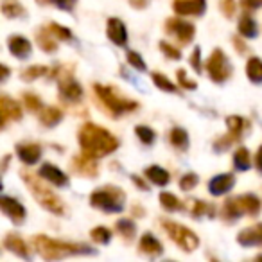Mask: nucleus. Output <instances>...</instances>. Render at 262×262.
<instances>
[{
    "instance_id": "f257e3e1",
    "label": "nucleus",
    "mask_w": 262,
    "mask_h": 262,
    "mask_svg": "<svg viewBox=\"0 0 262 262\" xmlns=\"http://www.w3.org/2000/svg\"><path fill=\"white\" fill-rule=\"evenodd\" d=\"M77 139H79L81 151L94 158L108 157V155H112L119 147V140L106 127H101L94 122L83 124Z\"/></svg>"
},
{
    "instance_id": "f03ea898",
    "label": "nucleus",
    "mask_w": 262,
    "mask_h": 262,
    "mask_svg": "<svg viewBox=\"0 0 262 262\" xmlns=\"http://www.w3.org/2000/svg\"><path fill=\"white\" fill-rule=\"evenodd\" d=\"M33 248L45 260H58V258H65L70 257V255L94 253V250H90V246L76 244V243H65V241H56L47 235L33 237Z\"/></svg>"
},
{
    "instance_id": "7ed1b4c3",
    "label": "nucleus",
    "mask_w": 262,
    "mask_h": 262,
    "mask_svg": "<svg viewBox=\"0 0 262 262\" xmlns=\"http://www.w3.org/2000/svg\"><path fill=\"white\" fill-rule=\"evenodd\" d=\"M20 176H22V180L27 183V187H29L31 192H33L34 200L40 203L41 208H45V210H49L51 214H56V215H61L63 212H65L63 201L59 200L49 187H45L43 183H41V180H43L41 176L29 174V172H26V171L20 172Z\"/></svg>"
},
{
    "instance_id": "20e7f679",
    "label": "nucleus",
    "mask_w": 262,
    "mask_h": 262,
    "mask_svg": "<svg viewBox=\"0 0 262 262\" xmlns=\"http://www.w3.org/2000/svg\"><path fill=\"white\" fill-rule=\"evenodd\" d=\"M115 90L117 88H110V86H104V84H99V83L94 84L95 95H97L99 101L102 102V106H104L113 117H119V115H122V113L133 112V110L139 108V102L122 97V95L117 94Z\"/></svg>"
},
{
    "instance_id": "39448f33",
    "label": "nucleus",
    "mask_w": 262,
    "mask_h": 262,
    "mask_svg": "<svg viewBox=\"0 0 262 262\" xmlns=\"http://www.w3.org/2000/svg\"><path fill=\"white\" fill-rule=\"evenodd\" d=\"M90 205L102 212H108V214L122 212L124 205H126V194L119 187H112V185L102 187V189H95L90 194Z\"/></svg>"
},
{
    "instance_id": "423d86ee",
    "label": "nucleus",
    "mask_w": 262,
    "mask_h": 262,
    "mask_svg": "<svg viewBox=\"0 0 262 262\" xmlns=\"http://www.w3.org/2000/svg\"><path fill=\"white\" fill-rule=\"evenodd\" d=\"M162 226L167 232V235L171 237V241H174L183 251H194L200 246L198 235L190 228H187V226L178 225V223H172V221H162Z\"/></svg>"
},
{
    "instance_id": "0eeeda50",
    "label": "nucleus",
    "mask_w": 262,
    "mask_h": 262,
    "mask_svg": "<svg viewBox=\"0 0 262 262\" xmlns=\"http://www.w3.org/2000/svg\"><path fill=\"white\" fill-rule=\"evenodd\" d=\"M207 70L210 79L215 81V83H225L232 76V65H230L228 58H226V54L221 49H215L210 54V58L207 61Z\"/></svg>"
},
{
    "instance_id": "6e6552de",
    "label": "nucleus",
    "mask_w": 262,
    "mask_h": 262,
    "mask_svg": "<svg viewBox=\"0 0 262 262\" xmlns=\"http://www.w3.org/2000/svg\"><path fill=\"white\" fill-rule=\"evenodd\" d=\"M165 29H167L169 34H172L174 38H178L180 43L187 45L194 40V34H196V29H194L192 24L185 22V20L180 18H169L165 22Z\"/></svg>"
},
{
    "instance_id": "1a4fd4ad",
    "label": "nucleus",
    "mask_w": 262,
    "mask_h": 262,
    "mask_svg": "<svg viewBox=\"0 0 262 262\" xmlns=\"http://www.w3.org/2000/svg\"><path fill=\"white\" fill-rule=\"evenodd\" d=\"M58 86H59V95H61L65 101L69 102H79L83 97V88L81 84L74 79L70 74H61L58 79Z\"/></svg>"
},
{
    "instance_id": "9d476101",
    "label": "nucleus",
    "mask_w": 262,
    "mask_h": 262,
    "mask_svg": "<svg viewBox=\"0 0 262 262\" xmlns=\"http://www.w3.org/2000/svg\"><path fill=\"white\" fill-rule=\"evenodd\" d=\"M172 9L180 16H201L207 9V0H174Z\"/></svg>"
},
{
    "instance_id": "9b49d317",
    "label": "nucleus",
    "mask_w": 262,
    "mask_h": 262,
    "mask_svg": "<svg viewBox=\"0 0 262 262\" xmlns=\"http://www.w3.org/2000/svg\"><path fill=\"white\" fill-rule=\"evenodd\" d=\"M0 119H2V127L8 126L9 120L22 119L20 104L15 101V99L9 97V95H2V97H0Z\"/></svg>"
},
{
    "instance_id": "f8f14e48",
    "label": "nucleus",
    "mask_w": 262,
    "mask_h": 262,
    "mask_svg": "<svg viewBox=\"0 0 262 262\" xmlns=\"http://www.w3.org/2000/svg\"><path fill=\"white\" fill-rule=\"evenodd\" d=\"M0 208L11 219L13 223H22L26 219V208L24 205L20 203L18 200L15 198H9V196H2L0 198Z\"/></svg>"
},
{
    "instance_id": "ddd939ff",
    "label": "nucleus",
    "mask_w": 262,
    "mask_h": 262,
    "mask_svg": "<svg viewBox=\"0 0 262 262\" xmlns=\"http://www.w3.org/2000/svg\"><path fill=\"white\" fill-rule=\"evenodd\" d=\"M97 158L94 157H88V155H79V157L74 158L72 162V167L76 172H79V174L83 176H88V178H95L99 172V165H97Z\"/></svg>"
},
{
    "instance_id": "4468645a",
    "label": "nucleus",
    "mask_w": 262,
    "mask_h": 262,
    "mask_svg": "<svg viewBox=\"0 0 262 262\" xmlns=\"http://www.w3.org/2000/svg\"><path fill=\"white\" fill-rule=\"evenodd\" d=\"M106 34L108 38L119 47H124L127 43V29L122 24V20L119 18H110L108 26H106Z\"/></svg>"
},
{
    "instance_id": "2eb2a0df",
    "label": "nucleus",
    "mask_w": 262,
    "mask_h": 262,
    "mask_svg": "<svg viewBox=\"0 0 262 262\" xmlns=\"http://www.w3.org/2000/svg\"><path fill=\"white\" fill-rule=\"evenodd\" d=\"M233 185H235V176L232 172H225V174H219L210 180L208 190H210L212 196H223L228 190H232Z\"/></svg>"
},
{
    "instance_id": "dca6fc26",
    "label": "nucleus",
    "mask_w": 262,
    "mask_h": 262,
    "mask_svg": "<svg viewBox=\"0 0 262 262\" xmlns=\"http://www.w3.org/2000/svg\"><path fill=\"white\" fill-rule=\"evenodd\" d=\"M237 243L241 246H262V223L241 230L237 235Z\"/></svg>"
},
{
    "instance_id": "f3484780",
    "label": "nucleus",
    "mask_w": 262,
    "mask_h": 262,
    "mask_svg": "<svg viewBox=\"0 0 262 262\" xmlns=\"http://www.w3.org/2000/svg\"><path fill=\"white\" fill-rule=\"evenodd\" d=\"M40 176L43 180H47L49 183L56 185V187H67V185H69V176H67L61 169H58L56 165H52V164H43V165H41Z\"/></svg>"
},
{
    "instance_id": "a211bd4d",
    "label": "nucleus",
    "mask_w": 262,
    "mask_h": 262,
    "mask_svg": "<svg viewBox=\"0 0 262 262\" xmlns=\"http://www.w3.org/2000/svg\"><path fill=\"white\" fill-rule=\"evenodd\" d=\"M8 45H9V52L18 59H27L31 56V52H33L31 41L24 36H11L8 40Z\"/></svg>"
},
{
    "instance_id": "6ab92c4d",
    "label": "nucleus",
    "mask_w": 262,
    "mask_h": 262,
    "mask_svg": "<svg viewBox=\"0 0 262 262\" xmlns=\"http://www.w3.org/2000/svg\"><path fill=\"white\" fill-rule=\"evenodd\" d=\"M4 248L22 258H31L29 246H27L26 241H24L22 237L15 235V233H8V235L4 237Z\"/></svg>"
},
{
    "instance_id": "aec40b11",
    "label": "nucleus",
    "mask_w": 262,
    "mask_h": 262,
    "mask_svg": "<svg viewBox=\"0 0 262 262\" xmlns=\"http://www.w3.org/2000/svg\"><path fill=\"white\" fill-rule=\"evenodd\" d=\"M16 155L26 165H34L41 158V147L38 144H18Z\"/></svg>"
},
{
    "instance_id": "412c9836",
    "label": "nucleus",
    "mask_w": 262,
    "mask_h": 262,
    "mask_svg": "<svg viewBox=\"0 0 262 262\" xmlns=\"http://www.w3.org/2000/svg\"><path fill=\"white\" fill-rule=\"evenodd\" d=\"M139 248H140V253L149 255V257H160V255L164 253L162 243L155 235H151V233H144V235L140 237Z\"/></svg>"
},
{
    "instance_id": "4be33fe9",
    "label": "nucleus",
    "mask_w": 262,
    "mask_h": 262,
    "mask_svg": "<svg viewBox=\"0 0 262 262\" xmlns=\"http://www.w3.org/2000/svg\"><path fill=\"white\" fill-rule=\"evenodd\" d=\"M243 214H244V208H243V205H241L239 196L230 198V200L225 201V205H223V217L225 219L235 221V219H239Z\"/></svg>"
},
{
    "instance_id": "5701e85b",
    "label": "nucleus",
    "mask_w": 262,
    "mask_h": 262,
    "mask_svg": "<svg viewBox=\"0 0 262 262\" xmlns=\"http://www.w3.org/2000/svg\"><path fill=\"white\" fill-rule=\"evenodd\" d=\"M146 178L149 180L151 183H155V185L164 187L169 183L171 176H169V172L165 171L164 167H160V165H151V167L146 169Z\"/></svg>"
},
{
    "instance_id": "b1692460",
    "label": "nucleus",
    "mask_w": 262,
    "mask_h": 262,
    "mask_svg": "<svg viewBox=\"0 0 262 262\" xmlns=\"http://www.w3.org/2000/svg\"><path fill=\"white\" fill-rule=\"evenodd\" d=\"M54 33H52L51 29H40L38 31V34H36V40H38V45H40V49L41 51H45V52H56L58 51V43H56V40H54Z\"/></svg>"
},
{
    "instance_id": "393cba45",
    "label": "nucleus",
    "mask_w": 262,
    "mask_h": 262,
    "mask_svg": "<svg viewBox=\"0 0 262 262\" xmlns=\"http://www.w3.org/2000/svg\"><path fill=\"white\" fill-rule=\"evenodd\" d=\"M2 15L6 18H22L27 13L20 4V0H2Z\"/></svg>"
},
{
    "instance_id": "a878e982",
    "label": "nucleus",
    "mask_w": 262,
    "mask_h": 262,
    "mask_svg": "<svg viewBox=\"0 0 262 262\" xmlns=\"http://www.w3.org/2000/svg\"><path fill=\"white\" fill-rule=\"evenodd\" d=\"M257 33H258V27H257V24H255V20L251 18L248 13H244L239 20V34L243 38H255Z\"/></svg>"
},
{
    "instance_id": "bb28decb",
    "label": "nucleus",
    "mask_w": 262,
    "mask_h": 262,
    "mask_svg": "<svg viewBox=\"0 0 262 262\" xmlns=\"http://www.w3.org/2000/svg\"><path fill=\"white\" fill-rule=\"evenodd\" d=\"M61 119H63V113H61V110H58V108H43L41 110V113H40V122L43 124V126H47V127H54L56 124H59L61 122Z\"/></svg>"
},
{
    "instance_id": "cd10ccee",
    "label": "nucleus",
    "mask_w": 262,
    "mask_h": 262,
    "mask_svg": "<svg viewBox=\"0 0 262 262\" xmlns=\"http://www.w3.org/2000/svg\"><path fill=\"white\" fill-rule=\"evenodd\" d=\"M169 140L180 151H185L189 147V133L182 127H172L171 133H169Z\"/></svg>"
},
{
    "instance_id": "c85d7f7f",
    "label": "nucleus",
    "mask_w": 262,
    "mask_h": 262,
    "mask_svg": "<svg viewBox=\"0 0 262 262\" xmlns=\"http://www.w3.org/2000/svg\"><path fill=\"white\" fill-rule=\"evenodd\" d=\"M241 200V205L244 208V214L248 215H257L260 212L262 205H260V200H258L255 194H244V196H239Z\"/></svg>"
},
{
    "instance_id": "c756f323",
    "label": "nucleus",
    "mask_w": 262,
    "mask_h": 262,
    "mask_svg": "<svg viewBox=\"0 0 262 262\" xmlns=\"http://www.w3.org/2000/svg\"><path fill=\"white\" fill-rule=\"evenodd\" d=\"M246 76L251 83H262V59L250 58L246 63Z\"/></svg>"
},
{
    "instance_id": "7c9ffc66",
    "label": "nucleus",
    "mask_w": 262,
    "mask_h": 262,
    "mask_svg": "<svg viewBox=\"0 0 262 262\" xmlns=\"http://www.w3.org/2000/svg\"><path fill=\"white\" fill-rule=\"evenodd\" d=\"M115 230L119 232V235L122 237V239L126 241H131L133 237H135V232H137V225L131 219H119V221L115 223Z\"/></svg>"
},
{
    "instance_id": "2f4dec72",
    "label": "nucleus",
    "mask_w": 262,
    "mask_h": 262,
    "mask_svg": "<svg viewBox=\"0 0 262 262\" xmlns=\"http://www.w3.org/2000/svg\"><path fill=\"white\" fill-rule=\"evenodd\" d=\"M233 165H235L237 171H248L251 167V158L250 151L246 147H239V149L233 153Z\"/></svg>"
},
{
    "instance_id": "473e14b6",
    "label": "nucleus",
    "mask_w": 262,
    "mask_h": 262,
    "mask_svg": "<svg viewBox=\"0 0 262 262\" xmlns=\"http://www.w3.org/2000/svg\"><path fill=\"white\" fill-rule=\"evenodd\" d=\"M189 208H190V214H192L194 217H203V215H208V217H212V215L215 214L210 203H205V201H200V200H192V201H190V207Z\"/></svg>"
},
{
    "instance_id": "72a5a7b5",
    "label": "nucleus",
    "mask_w": 262,
    "mask_h": 262,
    "mask_svg": "<svg viewBox=\"0 0 262 262\" xmlns=\"http://www.w3.org/2000/svg\"><path fill=\"white\" fill-rule=\"evenodd\" d=\"M160 205L167 212H180L183 208V203L171 192H162L160 194Z\"/></svg>"
},
{
    "instance_id": "f704fd0d",
    "label": "nucleus",
    "mask_w": 262,
    "mask_h": 262,
    "mask_svg": "<svg viewBox=\"0 0 262 262\" xmlns=\"http://www.w3.org/2000/svg\"><path fill=\"white\" fill-rule=\"evenodd\" d=\"M151 79H153V83L158 86V90H164V92H178L176 84L172 83V81L169 79L167 76H164L162 72H153V74H151Z\"/></svg>"
},
{
    "instance_id": "c9c22d12",
    "label": "nucleus",
    "mask_w": 262,
    "mask_h": 262,
    "mask_svg": "<svg viewBox=\"0 0 262 262\" xmlns=\"http://www.w3.org/2000/svg\"><path fill=\"white\" fill-rule=\"evenodd\" d=\"M226 126H228V133H230V135L235 137V139H239L241 133H243V129H244L243 117H239V115L226 117Z\"/></svg>"
},
{
    "instance_id": "e433bc0d",
    "label": "nucleus",
    "mask_w": 262,
    "mask_h": 262,
    "mask_svg": "<svg viewBox=\"0 0 262 262\" xmlns=\"http://www.w3.org/2000/svg\"><path fill=\"white\" fill-rule=\"evenodd\" d=\"M135 133L144 146H151V144L155 142V139H157V133H155L149 126H144V124H140V126L135 127Z\"/></svg>"
},
{
    "instance_id": "4c0bfd02",
    "label": "nucleus",
    "mask_w": 262,
    "mask_h": 262,
    "mask_svg": "<svg viewBox=\"0 0 262 262\" xmlns=\"http://www.w3.org/2000/svg\"><path fill=\"white\" fill-rule=\"evenodd\" d=\"M90 237H92V241L97 244H108L110 241H112V232H110L106 226H95L90 232Z\"/></svg>"
},
{
    "instance_id": "58836bf2",
    "label": "nucleus",
    "mask_w": 262,
    "mask_h": 262,
    "mask_svg": "<svg viewBox=\"0 0 262 262\" xmlns=\"http://www.w3.org/2000/svg\"><path fill=\"white\" fill-rule=\"evenodd\" d=\"M47 72H49L47 67L33 65V67H29V69L24 70V72H22V79H24V81H34V79H38V77L45 76Z\"/></svg>"
},
{
    "instance_id": "ea45409f",
    "label": "nucleus",
    "mask_w": 262,
    "mask_h": 262,
    "mask_svg": "<svg viewBox=\"0 0 262 262\" xmlns=\"http://www.w3.org/2000/svg\"><path fill=\"white\" fill-rule=\"evenodd\" d=\"M49 29L54 33V36L58 40H63V41H70L72 40V31L67 29V27L59 26V24H49Z\"/></svg>"
},
{
    "instance_id": "a19ab883",
    "label": "nucleus",
    "mask_w": 262,
    "mask_h": 262,
    "mask_svg": "<svg viewBox=\"0 0 262 262\" xmlns=\"http://www.w3.org/2000/svg\"><path fill=\"white\" fill-rule=\"evenodd\" d=\"M24 102H26V106H27L29 112H40V110L43 108L41 99L34 94H24Z\"/></svg>"
},
{
    "instance_id": "79ce46f5",
    "label": "nucleus",
    "mask_w": 262,
    "mask_h": 262,
    "mask_svg": "<svg viewBox=\"0 0 262 262\" xmlns=\"http://www.w3.org/2000/svg\"><path fill=\"white\" fill-rule=\"evenodd\" d=\"M126 59H127V63H129L131 67H135V69L139 70V72H144V70H146V63H144L142 56H140L139 52L129 51L126 54Z\"/></svg>"
},
{
    "instance_id": "37998d69",
    "label": "nucleus",
    "mask_w": 262,
    "mask_h": 262,
    "mask_svg": "<svg viewBox=\"0 0 262 262\" xmlns=\"http://www.w3.org/2000/svg\"><path fill=\"white\" fill-rule=\"evenodd\" d=\"M198 182H200V178H198V174H194V172H189V174H183L182 180H180V189L182 190H192L194 187L198 185Z\"/></svg>"
},
{
    "instance_id": "c03bdc74",
    "label": "nucleus",
    "mask_w": 262,
    "mask_h": 262,
    "mask_svg": "<svg viewBox=\"0 0 262 262\" xmlns=\"http://www.w3.org/2000/svg\"><path fill=\"white\" fill-rule=\"evenodd\" d=\"M176 77H178L180 86L185 88V90H196V88H198V83H196V81H192V79H189V77H187V72L183 69H180L178 72H176Z\"/></svg>"
},
{
    "instance_id": "a18cd8bd",
    "label": "nucleus",
    "mask_w": 262,
    "mask_h": 262,
    "mask_svg": "<svg viewBox=\"0 0 262 262\" xmlns=\"http://www.w3.org/2000/svg\"><path fill=\"white\" fill-rule=\"evenodd\" d=\"M219 9H221V13L226 16V18H232V16L235 15V9H237L235 0H219Z\"/></svg>"
},
{
    "instance_id": "49530a36",
    "label": "nucleus",
    "mask_w": 262,
    "mask_h": 262,
    "mask_svg": "<svg viewBox=\"0 0 262 262\" xmlns=\"http://www.w3.org/2000/svg\"><path fill=\"white\" fill-rule=\"evenodd\" d=\"M160 51L164 52L169 59H180V58H182V52H180V49L172 47V45L167 43V41H160Z\"/></svg>"
},
{
    "instance_id": "de8ad7c7",
    "label": "nucleus",
    "mask_w": 262,
    "mask_h": 262,
    "mask_svg": "<svg viewBox=\"0 0 262 262\" xmlns=\"http://www.w3.org/2000/svg\"><path fill=\"white\" fill-rule=\"evenodd\" d=\"M190 65H192V69L196 70L198 74H201V49L200 47H196L192 51V56H190Z\"/></svg>"
},
{
    "instance_id": "09e8293b",
    "label": "nucleus",
    "mask_w": 262,
    "mask_h": 262,
    "mask_svg": "<svg viewBox=\"0 0 262 262\" xmlns=\"http://www.w3.org/2000/svg\"><path fill=\"white\" fill-rule=\"evenodd\" d=\"M51 2H54L58 8L65 9V11H70V9H74V6H76L77 0H51Z\"/></svg>"
},
{
    "instance_id": "8fccbe9b",
    "label": "nucleus",
    "mask_w": 262,
    "mask_h": 262,
    "mask_svg": "<svg viewBox=\"0 0 262 262\" xmlns=\"http://www.w3.org/2000/svg\"><path fill=\"white\" fill-rule=\"evenodd\" d=\"M243 2V8H248V9H257L262 6V0H241Z\"/></svg>"
},
{
    "instance_id": "3c124183",
    "label": "nucleus",
    "mask_w": 262,
    "mask_h": 262,
    "mask_svg": "<svg viewBox=\"0 0 262 262\" xmlns=\"http://www.w3.org/2000/svg\"><path fill=\"white\" fill-rule=\"evenodd\" d=\"M131 180H133V182L137 183V187H139L140 190H149V187H147V183L144 182V180H140L137 174H133V176H131Z\"/></svg>"
},
{
    "instance_id": "603ef678",
    "label": "nucleus",
    "mask_w": 262,
    "mask_h": 262,
    "mask_svg": "<svg viewBox=\"0 0 262 262\" xmlns=\"http://www.w3.org/2000/svg\"><path fill=\"white\" fill-rule=\"evenodd\" d=\"M255 165H257V171L262 172V146L258 147V151H257V157H255Z\"/></svg>"
},
{
    "instance_id": "864d4df0",
    "label": "nucleus",
    "mask_w": 262,
    "mask_h": 262,
    "mask_svg": "<svg viewBox=\"0 0 262 262\" xmlns=\"http://www.w3.org/2000/svg\"><path fill=\"white\" fill-rule=\"evenodd\" d=\"M233 43H235V47H237V52H241V54H243V52H246L248 47L239 40V38H233Z\"/></svg>"
},
{
    "instance_id": "5fc2aeb1",
    "label": "nucleus",
    "mask_w": 262,
    "mask_h": 262,
    "mask_svg": "<svg viewBox=\"0 0 262 262\" xmlns=\"http://www.w3.org/2000/svg\"><path fill=\"white\" fill-rule=\"evenodd\" d=\"M135 8H146V0H129Z\"/></svg>"
},
{
    "instance_id": "6e6d98bb",
    "label": "nucleus",
    "mask_w": 262,
    "mask_h": 262,
    "mask_svg": "<svg viewBox=\"0 0 262 262\" xmlns=\"http://www.w3.org/2000/svg\"><path fill=\"white\" fill-rule=\"evenodd\" d=\"M8 76H9V69L6 65H2V81L8 79Z\"/></svg>"
},
{
    "instance_id": "4d7b16f0",
    "label": "nucleus",
    "mask_w": 262,
    "mask_h": 262,
    "mask_svg": "<svg viewBox=\"0 0 262 262\" xmlns=\"http://www.w3.org/2000/svg\"><path fill=\"white\" fill-rule=\"evenodd\" d=\"M9 158H11V157H9V155H8V157H4V165H2V172H6V169H8Z\"/></svg>"
}]
</instances>
